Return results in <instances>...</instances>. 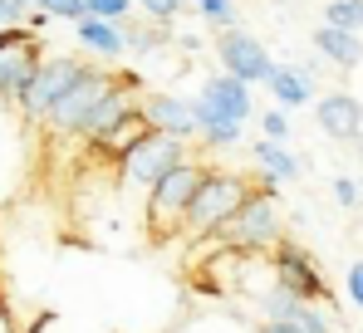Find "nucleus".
I'll use <instances>...</instances> for the list:
<instances>
[{
  "label": "nucleus",
  "instance_id": "nucleus-23",
  "mask_svg": "<svg viewBox=\"0 0 363 333\" xmlns=\"http://www.w3.org/2000/svg\"><path fill=\"white\" fill-rule=\"evenodd\" d=\"M324 25L359 30L363 35V0H329V5H324Z\"/></svg>",
  "mask_w": 363,
  "mask_h": 333
},
{
  "label": "nucleus",
  "instance_id": "nucleus-9",
  "mask_svg": "<svg viewBox=\"0 0 363 333\" xmlns=\"http://www.w3.org/2000/svg\"><path fill=\"white\" fill-rule=\"evenodd\" d=\"M270 270L275 279L285 284V289H295L300 299H319V304H329V284L319 275V265H314V255L295 245V240H280L275 250H270Z\"/></svg>",
  "mask_w": 363,
  "mask_h": 333
},
{
  "label": "nucleus",
  "instance_id": "nucleus-20",
  "mask_svg": "<svg viewBox=\"0 0 363 333\" xmlns=\"http://www.w3.org/2000/svg\"><path fill=\"white\" fill-rule=\"evenodd\" d=\"M172 45V35H167V25H157V20H147V25H133L128 20V55L133 59H157L162 50Z\"/></svg>",
  "mask_w": 363,
  "mask_h": 333
},
{
  "label": "nucleus",
  "instance_id": "nucleus-6",
  "mask_svg": "<svg viewBox=\"0 0 363 333\" xmlns=\"http://www.w3.org/2000/svg\"><path fill=\"white\" fill-rule=\"evenodd\" d=\"M177 162H186V142L172 137V132H157V128H147L128 152L118 157V181L123 186H138V191H147L152 181H162L167 171Z\"/></svg>",
  "mask_w": 363,
  "mask_h": 333
},
{
  "label": "nucleus",
  "instance_id": "nucleus-29",
  "mask_svg": "<svg viewBox=\"0 0 363 333\" xmlns=\"http://www.w3.org/2000/svg\"><path fill=\"white\" fill-rule=\"evenodd\" d=\"M344 294H349L354 309H363V260H359V265H349V275H344Z\"/></svg>",
  "mask_w": 363,
  "mask_h": 333
},
{
  "label": "nucleus",
  "instance_id": "nucleus-22",
  "mask_svg": "<svg viewBox=\"0 0 363 333\" xmlns=\"http://www.w3.org/2000/svg\"><path fill=\"white\" fill-rule=\"evenodd\" d=\"M191 10L221 35V30H236V0H191Z\"/></svg>",
  "mask_w": 363,
  "mask_h": 333
},
{
  "label": "nucleus",
  "instance_id": "nucleus-15",
  "mask_svg": "<svg viewBox=\"0 0 363 333\" xmlns=\"http://www.w3.org/2000/svg\"><path fill=\"white\" fill-rule=\"evenodd\" d=\"M250 157H255V171H260V181H270V186H285V181H295L304 166L300 157L285 147V142H275V137H260V142H250Z\"/></svg>",
  "mask_w": 363,
  "mask_h": 333
},
{
  "label": "nucleus",
  "instance_id": "nucleus-14",
  "mask_svg": "<svg viewBox=\"0 0 363 333\" xmlns=\"http://www.w3.org/2000/svg\"><path fill=\"white\" fill-rule=\"evenodd\" d=\"M265 89L275 94V103L280 108H309L314 98H319V89H314V74L309 69H290V64H275L270 69V79H265Z\"/></svg>",
  "mask_w": 363,
  "mask_h": 333
},
{
  "label": "nucleus",
  "instance_id": "nucleus-27",
  "mask_svg": "<svg viewBox=\"0 0 363 333\" xmlns=\"http://www.w3.org/2000/svg\"><path fill=\"white\" fill-rule=\"evenodd\" d=\"M84 5H89V15H104V20H128L138 0H84Z\"/></svg>",
  "mask_w": 363,
  "mask_h": 333
},
{
  "label": "nucleus",
  "instance_id": "nucleus-1",
  "mask_svg": "<svg viewBox=\"0 0 363 333\" xmlns=\"http://www.w3.org/2000/svg\"><path fill=\"white\" fill-rule=\"evenodd\" d=\"M250 191H255L250 176L206 166V176H201V186H196V196H191V206H186L182 235H186V240H211V235H221V225L250 201Z\"/></svg>",
  "mask_w": 363,
  "mask_h": 333
},
{
  "label": "nucleus",
  "instance_id": "nucleus-26",
  "mask_svg": "<svg viewBox=\"0 0 363 333\" xmlns=\"http://www.w3.org/2000/svg\"><path fill=\"white\" fill-rule=\"evenodd\" d=\"M35 10H45L50 20H84L89 15L84 0H35Z\"/></svg>",
  "mask_w": 363,
  "mask_h": 333
},
{
  "label": "nucleus",
  "instance_id": "nucleus-28",
  "mask_svg": "<svg viewBox=\"0 0 363 333\" xmlns=\"http://www.w3.org/2000/svg\"><path fill=\"white\" fill-rule=\"evenodd\" d=\"M334 201H339L344 211H359V201H363L359 181H354V176H334Z\"/></svg>",
  "mask_w": 363,
  "mask_h": 333
},
{
  "label": "nucleus",
  "instance_id": "nucleus-19",
  "mask_svg": "<svg viewBox=\"0 0 363 333\" xmlns=\"http://www.w3.org/2000/svg\"><path fill=\"white\" fill-rule=\"evenodd\" d=\"M147 128H152V123H147V113L138 108V113H128V118H123L118 128H108V132H104V137H94V142H89V147H94V152H104V157H113V162H118L123 152H128V147H133V142H138V137H143V132H147Z\"/></svg>",
  "mask_w": 363,
  "mask_h": 333
},
{
  "label": "nucleus",
  "instance_id": "nucleus-25",
  "mask_svg": "<svg viewBox=\"0 0 363 333\" xmlns=\"http://www.w3.org/2000/svg\"><path fill=\"white\" fill-rule=\"evenodd\" d=\"M138 10H143L147 20H157V25H177L186 5H182V0H138Z\"/></svg>",
  "mask_w": 363,
  "mask_h": 333
},
{
  "label": "nucleus",
  "instance_id": "nucleus-21",
  "mask_svg": "<svg viewBox=\"0 0 363 333\" xmlns=\"http://www.w3.org/2000/svg\"><path fill=\"white\" fill-rule=\"evenodd\" d=\"M30 333H113L104 329V324H89V319H64V314H40Z\"/></svg>",
  "mask_w": 363,
  "mask_h": 333
},
{
  "label": "nucleus",
  "instance_id": "nucleus-24",
  "mask_svg": "<svg viewBox=\"0 0 363 333\" xmlns=\"http://www.w3.org/2000/svg\"><path fill=\"white\" fill-rule=\"evenodd\" d=\"M255 123H260V132H265V137H275V142H285V137H290V128H295V123H290V108H280V103H275V108H265V113H255Z\"/></svg>",
  "mask_w": 363,
  "mask_h": 333
},
{
  "label": "nucleus",
  "instance_id": "nucleus-8",
  "mask_svg": "<svg viewBox=\"0 0 363 333\" xmlns=\"http://www.w3.org/2000/svg\"><path fill=\"white\" fill-rule=\"evenodd\" d=\"M216 64L226 69V74H236V79H245V84H265L270 79V69H275V59H270V50L250 35V30H221L216 35Z\"/></svg>",
  "mask_w": 363,
  "mask_h": 333
},
{
  "label": "nucleus",
  "instance_id": "nucleus-13",
  "mask_svg": "<svg viewBox=\"0 0 363 333\" xmlns=\"http://www.w3.org/2000/svg\"><path fill=\"white\" fill-rule=\"evenodd\" d=\"M74 30H79L84 55H99V59H123V55H128V20L84 15V20H74Z\"/></svg>",
  "mask_w": 363,
  "mask_h": 333
},
{
  "label": "nucleus",
  "instance_id": "nucleus-5",
  "mask_svg": "<svg viewBox=\"0 0 363 333\" xmlns=\"http://www.w3.org/2000/svg\"><path fill=\"white\" fill-rule=\"evenodd\" d=\"M113 84H118V79H113L108 69L89 64V69L74 79V89H69L60 103H55V113L45 118V128H40V132H50V137H79V142H84L89 118H94V108L104 103V94H108Z\"/></svg>",
  "mask_w": 363,
  "mask_h": 333
},
{
  "label": "nucleus",
  "instance_id": "nucleus-10",
  "mask_svg": "<svg viewBox=\"0 0 363 333\" xmlns=\"http://www.w3.org/2000/svg\"><path fill=\"white\" fill-rule=\"evenodd\" d=\"M314 123L329 142L354 147L363 137V103L354 94H324V98H314Z\"/></svg>",
  "mask_w": 363,
  "mask_h": 333
},
{
  "label": "nucleus",
  "instance_id": "nucleus-2",
  "mask_svg": "<svg viewBox=\"0 0 363 333\" xmlns=\"http://www.w3.org/2000/svg\"><path fill=\"white\" fill-rule=\"evenodd\" d=\"M201 176H206V166L201 162H177L162 181H152L147 186V201H143V216H147V235L152 240H167V235H182V221H186V206H191V196H196V186H201Z\"/></svg>",
  "mask_w": 363,
  "mask_h": 333
},
{
  "label": "nucleus",
  "instance_id": "nucleus-4",
  "mask_svg": "<svg viewBox=\"0 0 363 333\" xmlns=\"http://www.w3.org/2000/svg\"><path fill=\"white\" fill-rule=\"evenodd\" d=\"M35 123L0 94V206H10L25 181H30V162H35Z\"/></svg>",
  "mask_w": 363,
  "mask_h": 333
},
{
  "label": "nucleus",
  "instance_id": "nucleus-16",
  "mask_svg": "<svg viewBox=\"0 0 363 333\" xmlns=\"http://www.w3.org/2000/svg\"><path fill=\"white\" fill-rule=\"evenodd\" d=\"M314 50H319V59H329V64H339V69H359V64H363V40H359V30L319 25V30H314Z\"/></svg>",
  "mask_w": 363,
  "mask_h": 333
},
{
  "label": "nucleus",
  "instance_id": "nucleus-11",
  "mask_svg": "<svg viewBox=\"0 0 363 333\" xmlns=\"http://www.w3.org/2000/svg\"><path fill=\"white\" fill-rule=\"evenodd\" d=\"M143 113L157 132H172L182 142L196 137V98H182V94H162V89H143Z\"/></svg>",
  "mask_w": 363,
  "mask_h": 333
},
{
  "label": "nucleus",
  "instance_id": "nucleus-32",
  "mask_svg": "<svg viewBox=\"0 0 363 333\" xmlns=\"http://www.w3.org/2000/svg\"><path fill=\"white\" fill-rule=\"evenodd\" d=\"M0 333H15V324H10V309L0 304Z\"/></svg>",
  "mask_w": 363,
  "mask_h": 333
},
{
  "label": "nucleus",
  "instance_id": "nucleus-30",
  "mask_svg": "<svg viewBox=\"0 0 363 333\" xmlns=\"http://www.w3.org/2000/svg\"><path fill=\"white\" fill-rule=\"evenodd\" d=\"M30 5H35V0H0V30H5V25H20V20L30 15Z\"/></svg>",
  "mask_w": 363,
  "mask_h": 333
},
{
  "label": "nucleus",
  "instance_id": "nucleus-33",
  "mask_svg": "<svg viewBox=\"0 0 363 333\" xmlns=\"http://www.w3.org/2000/svg\"><path fill=\"white\" fill-rule=\"evenodd\" d=\"M354 152H359V162H363V137H359V142H354Z\"/></svg>",
  "mask_w": 363,
  "mask_h": 333
},
{
  "label": "nucleus",
  "instance_id": "nucleus-31",
  "mask_svg": "<svg viewBox=\"0 0 363 333\" xmlns=\"http://www.w3.org/2000/svg\"><path fill=\"white\" fill-rule=\"evenodd\" d=\"M260 333H300V329H290V324H275V319H260Z\"/></svg>",
  "mask_w": 363,
  "mask_h": 333
},
{
  "label": "nucleus",
  "instance_id": "nucleus-12",
  "mask_svg": "<svg viewBox=\"0 0 363 333\" xmlns=\"http://www.w3.org/2000/svg\"><path fill=\"white\" fill-rule=\"evenodd\" d=\"M196 103H206V108L226 113V118H236V123H250L255 118V98H250V84L236 79V74H211V79H201V89H196Z\"/></svg>",
  "mask_w": 363,
  "mask_h": 333
},
{
  "label": "nucleus",
  "instance_id": "nucleus-18",
  "mask_svg": "<svg viewBox=\"0 0 363 333\" xmlns=\"http://www.w3.org/2000/svg\"><path fill=\"white\" fill-rule=\"evenodd\" d=\"M196 137H201L206 147L226 152V147H241L245 142V123H236V118H226V113H216V108H206V103H196Z\"/></svg>",
  "mask_w": 363,
  "mask_h": 333
},
{
  "label": "nucleus",
  "instance_id": "nucleus-3",
  "mask_svg": "<svg viewBox=\"0 0 363 333\" xmlns=\"http://www.w3.org/2000/svg\"><path fill=\"white\" fill-rule=\"evenodd\" d=\"M275 196H280V186L260 181V186L250 191V201H245L241 211L221 225V235H216V240H221V245H231V250H245V255H270V250L285 240Z\"/></svg>",
  "mask_w": 363,
  "mask_h": 333
},
{
  "label": "nucleus",
  "instance_id": "nucleus-7",
  "mask_svg": "<svg viewBox=\"0 0 363 333\" xmlns=\"http://www.w3.org/2000/svg\"><path fill=\"white\" fill-rule=\"evenodd\" d=\"M84 69H89V64L79 55H45L40 69H35V79H30V94L20 98V113H25L35 128H45V118L55 113V103L74 89V79H79Z\"/></svg>",
  "mask_w": 363,
  "mask_h": 333
},
{
  "label": "nucleus",
  "instance_id": "nucleus-17",
  "mask_svg": "<svg viewBox=\"0 0 363 333\" xmlns=\"http://www.w3.org/2000/svg\"><path fill=\"white\" fill-rule=\"evenodd\" d=\"M172 333H260V324H250L245 314H231V309H191L172 324Z\"/></svg>",
  "mask_w": 363,
  "mask_h": 333
}]
</instances>
